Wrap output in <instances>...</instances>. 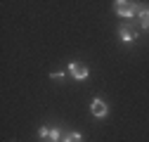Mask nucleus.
<instances>
[{"label":"nucleus","mask_w":149,"mask_h":142,"mask_svg":"<svg viewBox=\"0 0 149 142\" xmlns=\"http://www.w3.org/2000/svg\"><path fill=\"white\" fill-rule=\"evenodd\" d=\"M114 12L123 19H130L133 14H142L144 10L140 7V3H128V0H116L114 3Z\"/></svg>","instance_id":"obj_1"},{"label":"nucleus","mask_w":149,"mask_h":142,"mask_svg":"<svg viewBox=\"0 0 149 142\" xmlns=\"http://www.w3.org/2000/svg\"><path fill=\"white\" fill-rule=\"evenodd\" d=\"M69 74L76 78V81H85L90 76V71H88V66H83L78 62H69Z\"/></svg>","instance_id":"obj_2"},{"label":"nucleus","mask_w":149,"mask_h":142,"mask_svg":"<svg viewBox=\"0 0 149 142\" xmlns=\"http://www.w3.org/2000/svg\"><path fill=\"white\" fill-rule=\"evenodd\" d=\"M90 111H92V116H95V118H104V116L109 114V106H107L104 100L95 97V100H92V104H90Z\"/></svg>","instance_id":"obj_3"},{"label":"nucleus","mask_w":149,"mask_h":142,"mask_svg":"<svg viewBox=\"0 0 149 142\" xmlns=\"http://www.w3.org/2000/svg\"><path fill=\"white\" fill-rule=\"evenodd\" d=\"M118 36H121V40L123 43H133L135 38H137V29L135 26H118Z\"/></svg>","instance_id":"obj_4"},{"label":"nucleus","mask_w":149,"mask_h":142,"mask_svg":"<svg viewBox=\"0 0 149 142\" xmlns=\"http://www.w3.org/2000/svg\"><path fill=\"white\" fill-rule=\"evenodd\" d=\"M140 22H142V26L149 31V10H144V12L140 14Z\"/></svg>","instance_id":"obj_5"},{"label":"nucleus","mask_w":149,"mask_h":142,"mask_svg":"<svg viewBox=\"0 0 149 142\" xmlns=\"http://www.w3.org/2000/svg\"><path fill=\"white\" fill-rule=\"evenodd\" d=\"M64 142H81V133H69L64 137Z\"/></svg>","instance_id":"obj_6"},{"label":"nucleus","mask_w":149,"mask_h":142,"mask_svg":"<svg viewBox=\"0 0 149 142\" xmlns=\"http://www.w3.org/2000/svg\"><path fill=\"white\" fill-rule=\"evenodd\" d=\"M57 140H59V130H57V128H52V130H50V140H47V142H57Z\"/></svg>","instance_id":"obj_7"},{"label":"nucleus","mask_w":149,"mask_h":142,"mask_svg":"<svg viewBox=\"0 0 149 142\" xmlns=\"http://www.w3.org/2000/svg\"><path fill=\"white\" fill-rule=\"evenodd\" d=\"M38 135H40V137L47 142V140H50V128H40V130H38Z\"/></svg>","instance_id":"obj_8"},{"label":"nucleus","mask_w":149,"mask_h":142,"mask_svg":"<svg viewBox=\"0 0 149 142\" xmlns=\"http://www.w3.org/2000/svg\"><path fill=\"white\" fill-rule=\"evenodd\" d=\"M50 78H54V81H62V78H64V71H54V74H50Z\"/></svg>","instance_id":"obj_9"}]
</instances>
